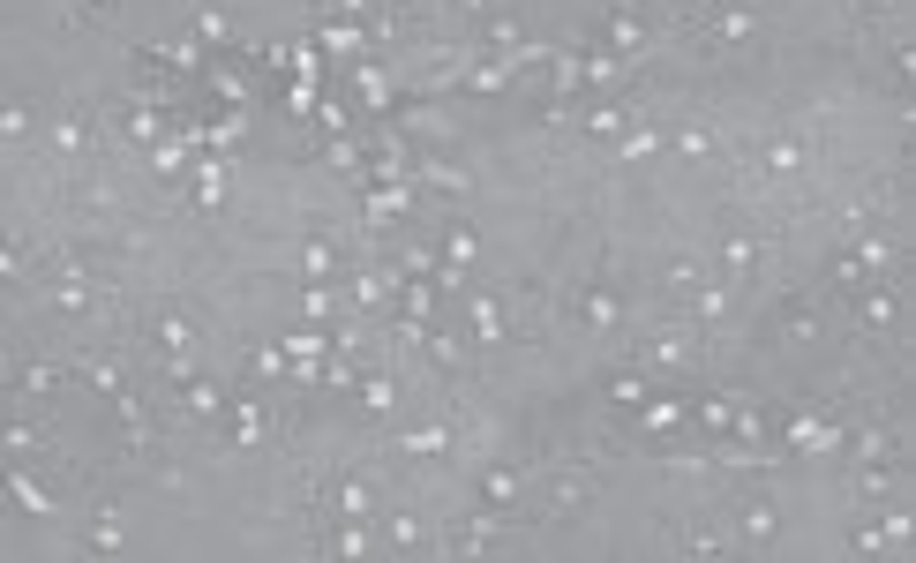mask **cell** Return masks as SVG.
<instances>
[{
  "label": "cell",
  "mask_w": 916,
  "mask_h": 563,
  "mask_svg": "<svg viewBox=\"0 0 916 563\" xmlns=\"http://www.w3.org/2000/svg\"><path fill=\"white\" fill-rule=\"evenodd\" d=\"M151 346L165 353V368H173V375L196 368V323H188V316H158L151 323Z\"/></svg>",
  "instance_id": "obj_1"
},
{
  "label": "cell",
  "mask_w": 916,
  "mask_h": 563,
  "mask_svg": "<svg viewBox=\"0 0 916 563\" xmlns=\"http://www.w3.org/2000/svg\"><path fill=\"white\" fill-rule=\"evenodd\" d=\"M609 38H616V53H646V23H638L631 8H616V15H609Z\"/></svg>",
  "instance_id": "obj_2"
},
{
  "label": "cell",
  "mask_w": 916,
  "mask_h": 563,
  "mask_svg": "<svg viewBox=\"0 0 916 563\" xmlns=\"http://www.w3.org/2000/svg\"><path fill=\"white\" fill-rule=\"evenodd\" d=\"M751 31H759V15H751V8H729V15L714 23V38H721V46H743Z\"/></svg>",
  "instance_id": "obj_3"
},
{
  "label": "cell",
  "mask_w": 916,
  "mask_h": 563,
  "mask_svg": "<svg viewBox=\"0 0 916 563\" xmlns=\"http://www.w3.org/2000/svg\"><path fill=\"white\" fill-rule=\"evenodd\" d=\"M586 323H593V330L616 323V294H609V286H593V294H586Z\"/></svg>",
  "instance_id": "obj_4"
},
{
  "label": "cell",
  "mask_w": 916,
  "mask_h": 563,
  "mask_svg": "<svg viewBox=\"0 0 916 563\" xmlns=\"http://www.w3.org/2000/svg\"><path fill=\"white\" fill-rule=\"evenodd\" d=\"M53 308H60V316H83V308H91V286H83V278H68V286L53 294Z\"/></svg>",
  "instance_id": "obj_5"
},
{
  "label": "cell",
  "mask_w": 916,
  "mask_h": 563,
  "mask_svg": "<svg viewBox=\"0 0 916 563\" xmlns=\"http://www.w3.org/2000/svg\"><path fill=\"white\" fill-rule=\"evenodd\" d=\"M91 549H98V556H105V549H120V518H113V511H98V518H91Z\"/></svg>",
  "instance_id": "obj_6"
},
{
  "label": "cell",
  "mask_w": 916,
  "mask_h": 563,
  "mask_svg": "<svg viewBox=\"0 0 916 563\" xmlns=\"http://www.w3.org/2000/svg\"><path fill=\"white\" fill-rule=\"evenodd\" d=\"M857 316H864L871 330H886V323H894V294H864V308H857Z\"/></svg>",
  "instance_id": "obj_7"
},
{
  "label": "cell",
  "mask_w": 916,
  "mask_h": 563,
  "mask_svg": "<svg viewBox=\"0 0 916 563\" xmlns=\"http://www.w3.org/2000/svg\"><path fill=\"white\" fill-rule=\"evenodd\" d=\"M796 165H804V143H774L766 151V173H796Z\"/></svg>",
  "instance_id": "obj_8"
},
{
  "label": "cell",
  "mask_w": 916,
  "mask_h": 563,
  "mask_svg": "<svg viewBox=\"0 0 916 563\" xmlns=\"http://www.w3.org/2000/svg\"><path fill=\"white\" fill-rule=\"evenodd\" d=\"M15 504H31V511H53V496L38 488V473H15Z\"/></svg>",
  "instance_id": "obj_9"
},
{
  "label": "cell",
  "mask_w": 916,
  "mask_h": 563,
  "mask_svg": "<svg viewBox=\"0 0 916 563\" xmlns=\"http://www.w3.org/2000/svg\"><path fill=\"white\" fill-rule=\"evenodd\" d=\"M781 330L804 346V339H819V316H812V308H789V316H781Z\"/></svg>",
  "instance_id": "obj_10"
},
{
  "label": "cell",
  "mask_w": 916,
  "mask_h": 563,
  "mask_svg": "<svg viewBox=\"0 0 916 563\" xmlns=\"http://www.w3.org/2000/svg\"><path fill=\"white\" fill-rule=\"evenodd\" d=\"M571 504H586V473H556V511H571Z\"/></svg>",
  "instance_id": "obj_11"
},
{
  "label": "cell",
  "mask_w": 916,
  "mask_h": 563,
  "mask_svg": "<svg viewBox=\"0 0 916 563\" xmlns=\"http://www.w3.org/2000/svg\"><path fill=\"white\" fill-rule=\"evenodd\" d=\"M609 399H616V406H638V399H646V383H638V375H616Z\"/></svg>",
  "instance_id": "obj_12"
},
{
  "label": "cell",
  "mask_w": 916,
  "mask_h": 563,
  "mask_svg": "<svg viewBox=\"0 0 916 563\" xmlns=\"http://www.w3.org/2000/svg\"><path fill=\"white\" fill-rule=\"evenodd\" d=\"M488 496H496V504H511V496H519V473L496 466V473H488Z\"/></svg>",
  "instance_id": "obj_13"
},
{
  "label": "cell",
  "mask_w": 916,
  "mask_h": 563,
  "mask_svg": "<svg viewBox=\"0 0 916 563\" xmlns=\"http://www.w3.org/2000/svg\"><path fill=\"white\" fill-rule=\"evenodd\" d=\"M0 136H31V106H8V113H0Z\"/></svg>",
  "instance_id": "obj_14"
},
{
  "label": "cell",
  "mask_w": 916,
  "mask_h": 563,
  "mask_svg": "<svg viewBox=\"0 0 916 563\" xmlns=\"http://www.w3.org/2000/svg\"><path fill=\"white\" fill-rule=\"evenodd\" d=\"M698 286V263H669V294H691Z\"/></svg>",
  "instance_id": "obj_15"
},
{
  "label": "cell",
  "mask_w": 916,
  "mask_h": 563,
  "mask_svg": "<svg viewBox=\"0 0 916 563\" xmlns=\"http://www.w3.org/2000/svg\"><path fill=\"white\" fill-rule=\"evenodd\" d=\"M586 128H593V136H616V128H624V113L601 106V113H586Z\"/></svg>",
  "instance_id": "obj_16"
},
{
  "label": "cell",
  "mask_w": 916,
  "mask_h": 563,
  "mask_svg": "<svg viewBox=\"0 0 916 563\" xmlns=\"http://www.w3.org/2000/svg\"><path fill=\"white\" fill-rule=\"evenodd\" d=\"M721 263H729V270H751V241H743V233H736L729 248H721Z\"/></svg>",
  "instance_id": "obj_17"
},
{
  "label": "cell",
  "mask_w": 916,
  "mask_h": 563,
  "mask_svg": "<svg viewBox=\"0 0 916 563\" xmlns=\"http://www.w3.org/2000/svg\"><path fill=\"white\" fill-rule=\"evenodd\" d=\"M743 533L766 541V533H774V511H766V504H759V511H743Z\"/></svg>",
  "instance_id": "obj_18"
},
{
  "label": "cell",
  "mask_w": 916,
  "mask_h": 563,
  "mask_svg": "<svg viewBox=\"0 0 916 563\" xmlns=\"http://www.w3.org/2000/svg\"><path fill=\"white\" fill-rule=\"evenodd\" d=\"M98 8H113V0H98Z\"/></svg>",
  "instance_id": "obj_19"
}]
</instances>
